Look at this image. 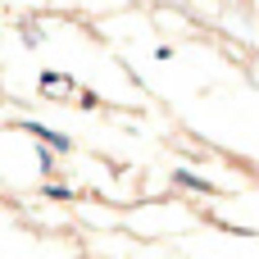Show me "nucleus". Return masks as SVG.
Segmentation results:
<instances>
[{"mask_svg":"<svg viewBox=\"0 0 259 259\" xmlns=\"http://www.w3.org/2000/svg\"><path fill=\"white\" fill-rule=\"evenodd\" d=\"M23 132H32L36 141H46L50 150H73V141H68L64 132H50V127H41V123H23Z\"/></svg>","mask_w":259,"mask_h":259,"instance_id":"obj_1","label":"nucleus"},{"mask_svg":"<svg viewBox=\"0 0 259 259\" xmlns=\"http://www.w3.org/2000/svg\"><path fill=\"white\" fill-rule=\"evenodd\" d=\"M178 182H182V187H196V191H209V182H200V178H191V173H178Z\"/></svg>","mask_w":259,"mask_h":259,"instance_id":"obj_2","label":"nucleus"},{"mask_svg":"<svg viewBox=\"0 0 259 259\" xmlns=\"http://www.w3.org/2000/svg\"><path fill=\"white\" fill-rule=\"evenodd\" d=\"M41 196H55V200H68L73 191H68V187H41Z\"/></svg>","mask_w":259,"mask_h":259,"instance_id":"obj_3","label":"nucleus"}]
</instances>
